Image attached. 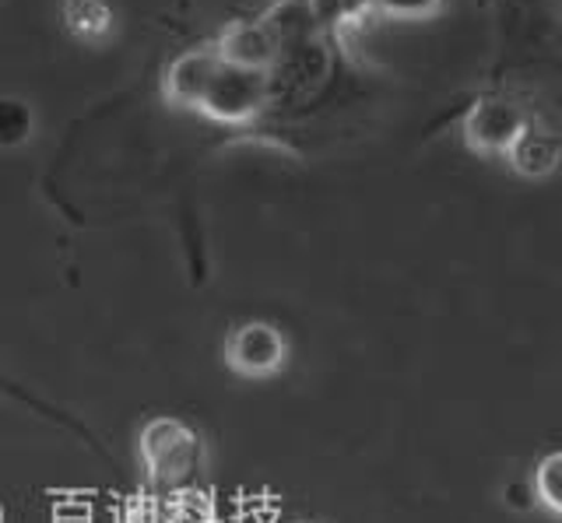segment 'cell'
I'll list each match as a JSON object with an SVG mask.
<instances>
[{
	"instance_id": "obj_9",
	"label": "cell",
	"mask_w": 562,
	"mask_h": 523,
	"mask_svg": "<svg viewBox=\"0 0 562 523\" xmlns=\"http://www.w3.org/2000/svg\"><path fill=\"white\" fill-rule=\"evenodd\" d=\"M35 134V113L25 99L14 95H0V148H22L32 141Z\"/></svg>"
},
{
	"instance_id": "obj_8",
	"label": "cell",
	"mask_w": 562,
	"mask_h": 523,
	"mask_svg": "<svg viewBox=\"0 0 562 523\" xmlns=\"http://www.w3.org/2000/svg\"><path fill=\"white\" fill-rule=\"evenodd\" d=\"M113 4L110 0H64V25L81 43H99L113 32Z\"/></svg>"
},
{
	"instance_id": "obj_7",
	"label": "cell",
	"mask_w": 562,
	"mask_h": 523,
	"mask_svg": "<svg viewBox=\"0 0 562 523\" xmlns=\"http://www.w3.org/2000/svg\"><path fill=\"white\" fill-rule=\"evenodd\" d=\"M509 166H514L520 177L527 180H544V177H552V172L559 169L562 162V141L555 134L549 130H541L535 124H527L524 134L517 137V145L509 148Z\"/></svg>"
},
{
	"instance_id": "obj_12",
	"label": "cell",
	"mask_w": 562,
	"mask_h": 523,
	"mask_svg": "<svg viewBox=\"0 0 562 523\" xmlns=\"http://www.w3.org/2000/svg\"><path fill=\"white\" fill-rule=\"evenodd\" d=\"M0 523H4V510H0Z\"/></svg>"
},
{
	"instance_id": "obj_2",
	"label": "cell",
	"mask_w": 562,
	"mask_h": 523,
	"mask_svg": "<svg viewBox=\"0 0 562 523\" xmlns=\"http://www.w3.org/2000/svg\"><path fill=\"white\" fill-rule=\"evenodd\" d=\"M274 95V81L268 71H250V67L218 64V71L211 75V84L201 99L198 113L218 124H250L257 113L268 110Z\"/></svg>"
},
{
	"instance_id": "obj_6",
	"label": "cell",
	"mask_w": 562,
	"mask_h": 523,
	"mask_svg": "<svg viewBox=\"0 0 562 523\" xmlns=\"http://www.w3.org/2000/svg\"><path fill=\"white\" fill-rule=\"evenodd\" d=\"M218 49L215 46H198V49H187V54L176 57L166 67V78H162V95L180 110H198L201 99L211 84V75L218 71Z\"/></svg>"
},
{
	"instance_id": "obj_3",
	"label": "cell",
	"mask_w": 562,
	"mask_h": 523,
	"mask_svg": "<svg viewBox=\"0 0 562 523\" xmlns=\"http://www.w3.org/2000/svg\"><path fill=\"white\" fill-rule=\"evenodd\" d=\"M225 365L243 379H268L289 362V338L271 320L233 323L222 344Z\"/></svg>"
},
{
	"instance_id": "obj_1",
	"label": "cell",
	"mask_w": 562,
	"mask_h": 523,
	"mask_svg": "<svg viewBox=\"0 0 562 523\" xmlns=\"http://www.w3.org/2000/svg\"><path fill=\"white\" fill-rule=\"evenodd\" d=\"M137 453L145 464L151 485L158 488H183L193 481L204 461V443L198 429H190L180 418H151L137 435Z\"/></svg>"
},
{
	"instance_id": "obj_5",
	"label": "cell",
	"mask_w": 562,
	"mask_h": 523,
	"mask_svg": "<svg viewBox=\"0 0 562 523\" xmlns=\"http://www.w3.org/2000/svg\"><path fill=\"white\" fill-rule=\"evenodd\" d=\"M215 49L225 64L236 67H250V71H274V64L281 57V43L271 32V25L257 19V22H228L218 39Z\"/></svg>"
},
{
	"instance_id": "obj_4",
	"label": "cell",
	"mask_w": 562,
	"mask_h": 523,
	"mask_svg": "<svg viewBox=\"0 0 562 523\" xmlns=\"http://www.w3.org/2000/svg\"><path fill=\"white\" fill-rule=\"evenodd\" d=\"M527 124H531V116L524 113L520 102L503 99V95H485L468 110L461 130H464V145L474 155L506 159Z\"/></svg>"
},
{
	"instance_id": "obj_10",
	"label": "cell",
	"mask_w": 562,
	"mask_h": 523,
	"mask_svg": "<svg viewBox=\"0 0 562 523\" xmlns=\"http://www.w3.org/2000/svg\"><path fill=\"white\" fill-rule=\"evenodd\" d=\"M531 488H535V502L538 505H544L549 513L562 516V450L544 453V457L538 461Z\"/></svg>"
},
{
	"instance_id": "obj_11",
	"label": "cell",
	"mask_w": 562,
	"mask_h": 523,
	"mask_svg": "<svg viewBox=\"0 0 562 523\" xmlns=\"http://www.w3.org/2000/svg\"><path fill=\"white\" fill-rule=\"evenodd\" d=\"M443 8V0H373V11L386 14V19H404V22H422Z\"/></svg>"
}]
</instances>
